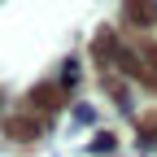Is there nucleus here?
Instances as JSON below:
<instances>
[{
    "mask_svg": "<svg viewBox=\"0 0 157 157\" xmlns=\"http://www.w3.org/2000/svg\"><path fill=\"white\" fill-rule=\"evenodd\" d=\"M66 96H61V87H39L35 92V105H44V109H57Z\"/></svg>",
    "mask_w": 157,
    "mask_h": 157,
    "instance_id": "obj_3",
    "label": "nucleus"
},
{
    "mask_svg": "<svg viewBox=\"0 0 157 157\" xmlns=\"http://www.w3.org/2000/svg\"><path fill=\"white\" fill-rule=\"evenodd\" d=\"M9 135H13V140H31V135H39V122H26V118H13V122H9Z\"/></svg>",
    "mask_w": 157,
    "mask_h": 157,
    "instance_id": "obj_2",
    "label": "nucleus"
},
{
    "mask_svg": "<svg viewBox=\"0 0 157 157\" xmlns=\"http://www.w3.org/2000/svg\"><path fill=\"white\" fill-rule=\"evenodd\" d=\"M127 9H131V22L135 26H148L153 22V5L148 0H127Z\"/></svg>",
    "mask_w": 157,
    "mask_h": 157,
    "instance_id": "obj_1",
    "label": "nucleus"
}]
</instances>
